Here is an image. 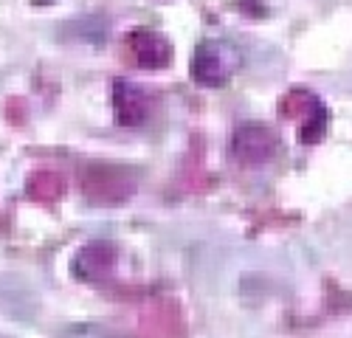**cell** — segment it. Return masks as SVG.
<instances>
[{
    "mask_svg": "<svg viewBox=\"0 0 352 338\" xmlns=\"http://www.w3.org/2000/svg\"><path fill=\"white\" fill-rule=\"evenodd\" d=\"M234 155L243 164H268L276 155V135L262 124H243L234 133Z\"/></svg>",
    "mask_w": 352,
    "mask_h": 338,
    "instance_id": "obj_1",
    "label": "cell"
},
{
    "mask_svg": "<svg viewBox=\"0 0 352 338\" xmlns=\"http://www.w3.org/2000/svg\"><path fill=\"white\" fill-rule=\"evenodd\" d=\"M192 74H195L200 82H206V84L223 82V79L231 74V60L226 56L223 45H217V43H203V45L197 48V56L192 60Z\"/></svg>",
    "mask_w": 352,
    "mask_h": 338,
    "instance_id": "obj_2",
    "label": "cell"
},
{
    "mask_svg": "<svg viewBox=\"0 0 352 338\" xmlns=\"http://www.w3.org/2000/svg\"><path fill=\"white\" fill-rule=\"evenodd\" d=\"M144 99V93L138 91V88H133V84H124V82H119L116 84V107H124L127 104V113L124 116H119V122L127 127H135L138 122H144V116H146V110H150V104H135V102H141Z\"/></svg>",
    "mask_w": 352,
    "mask_h": 338,
    "instance_id": "obj_3",
    "label": "cell"
},
{
    "mask_svg": "<svg viewBox=\"0 0 352 338\" xmlns=\"http://www.w3.org/2000/svg\"><path fill=\"white\" fill-rule=\"evenodd\" d=\"M60 338H113V333L99 324H68Z\"/></svg>",
    "mask_w": 352,
    "mask_h": 338,
    "instance_id": "obj_4",
    "label": "cell"
}]
</instances>
